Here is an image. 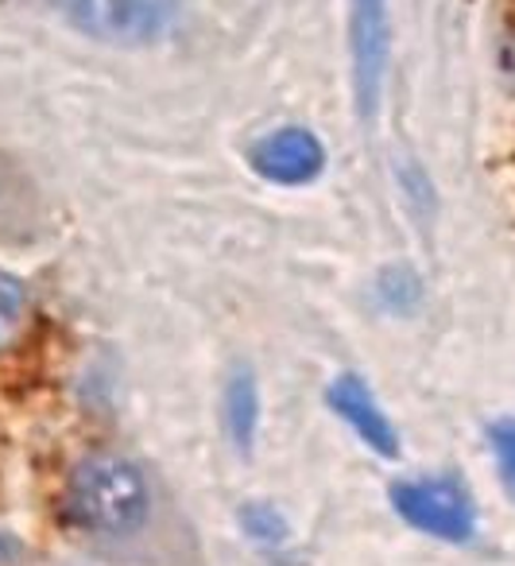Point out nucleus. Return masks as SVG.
I'll return each instance as SVG.
<instances>
[{
	"label": "nucleus",
	"mask_w": 515,
	"mask_h": 566,
	"mask_svg": "<svg viewBox=\"0 0 515 566\" xmlns=\"http://www.w3.org/2000/svg\"><path fill=\"white\" fill-rule=\"evenodd\" d=\"M256 423H260V392H256V380L249 373H237L225 388V427H229V439L237 442L241 450L252 447L256 439Z\"/></svg>",
	"instance_id": "nucleus-6"
},
{
	"label": "nucleus",
	"mask_w": 515,
	"mask_h": 566,
	"mask_svg": "<svg viewBox=\"0 0 515 566\" xmlns=\"http://www.w3.org/2000/svg\"><path fill=\"white\" fill-rule=\"evenodd\" d=\"M252 171L275 187H306L326 171V148L311 128H275L249 148Z\"/></svg>",
	"instance_id": "nucleus-3"
},
{
	"label": "nucleus",
	"mask_w": 515,
	"mask_h": 566,
	"mask_svg": "<svg viewBox=\"0 0 515 566\" xmlns=\"http://www.w3.org/2000/svg\"><path fill=\"white\" fill-rule=\"evenodd\" d=\"M66 512L86 535L120 539L144 527L151 489L144 470L125 454H90L74 465L66 485Z\"/></svg>",
	"instance_id": "nucleus-1"
},
{
	"label": "nucleus",
	"mask_w": 515,
	"mask_h": 566,
	"mask_svg": "<svg viewBox=\"0 0 515 566\" xmlns=\"http://www.w3.org/2000/svg\"><path fill=\"white\" fill-rule=\"evenodd\" d=\"M241 524L252 539H264V543L287 539V520H283L272 504H249V509L241 512Z\"/></svg>",
	"instance_id": "nucleus-9"
},
{
	"label": "nucleus",
	"mask_w": 515,
	"mask_h": 566,
	"mask_svg": "<svg viewBox=\"0 0 515 566\" xmlns=\"http://www.w3.org/2000/svg\"><path fill=\"white\" fill-rule=\"evenodd\" d=\"M391 509L434 539L465 543L476 532V509L458 478H411L391 485Z\"/></svg>",
	"instance_id": "nucleus-2"
},
{
	"label": "nucleus",
	"mask_w": 515,
	"mask_h": 566,
	"mask_svg": "<svg viewBox=\"0 0 515 566\" xmlns=\"http://www.w3.org/2000/svg\"><path fill=\"white\" fill-rule=\"evenodd\" d=\"M388 63V0H353V78L365 117H376Z\"/></svg>",
	"instance_id": "nucleus-4"
},
{
	"label": "nucleus",
	"mask_w": 515,
	"mask_h": 566,
	"mask_svg": "<svg viewBox=\"0 0 515 566\" xmlns=\"http://www.w3.org/2000/svg\"><path fill=\"white\" fill-rule=\"evenodd\" d=\"M28 323V292L17 275L0 272V349L12 346Z\"/></svg>",
	"instance_id": "nucleus-7"
},
{
	"label": "nucleus",
	"mask_w": 515,
	"mask_h": 566,
	"mask_svg": "<svg viewBox=\"0 0 515 566\" xmlns=\"http://www.w3.org/2000/svg\"><path fill=\"white\" fill-rule=\"evenodd\" d=\"M12 555H17V539H12V535L0 532V563H9Z\"/></svg>",
	"instance_id": "nucleus-10"
},
{
	"label": "nucleus",
	"mask_w": 515,
	"mask_h": 566,
	"mask_svg": "<svg viewBox=\"0 0 515 566\" xmlns=\"http://www.w3.org/2000/svg\"><path fill=\"white\" fill-rule=\"evenodd\" d=\"M488 442H492V454H496L500 481H504L507 493L515 496V419H500V423H492Z\"/></svg>",
	"instance_id": "nucleus-8"
},
{
	"label": "nucleus",
	"mask_w": 515,
	"mask_h": 566,
	"mask_svg": "<svg viewBox=\"0 0 515 566\" xmlns=\"http://www.w3.org/2000/svg\"><path fill=\"white\" fill-rule=\"evenodd\" d=\"M329 408L357 431V439L365 447H372L376 454L396 458L399 454V434L391 427V419L383 416V408L376 403V392L357 377V373H341L329 385Z\"/></svg>",
	"instance_id": "nucleus-5"
}]
</instances>
